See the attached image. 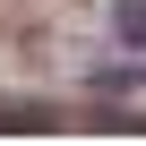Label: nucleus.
<instances>
[{
	"label": "nucleus",
	"instance_id": "f257e3e1",
	"mask_svg": "<svg viewBox=\"0 0 146 146\" xmlns=\"http://www.w3.org/2000/svg\"><path fill=\"white\" fill-rule=\"evenodd\" d=\"M112 26H120L129 43H146V0H112Z\"/></svg>",
	"mask_w": 146,
	"mask_h": 146
}]
</instances>
